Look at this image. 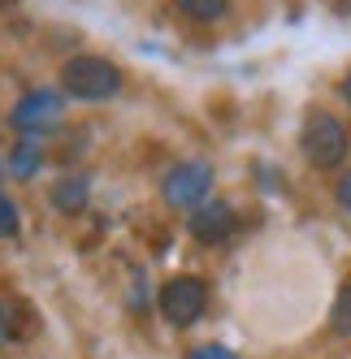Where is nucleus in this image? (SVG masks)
<instances>
[{"mask_svg":"<svg viewBox=\"0 0 351 359\" xmlns=\"http://www.w3.org/2000/svg\"><path fill=\"white\" fill-rule=\"evenodd\" d=\"M18 208H13V199H5V195H0V238H13L18 234Z\"/></svg>","mask_w":351,"mask_h":359,"instance_id":"obj_11","label":"nucleus"},{"mask_svg":"<svg viewBox=\"0 0 351 359\" xmlns=\"http://www.w3.org/2000/svg\"><path fill=\"white\" fill-rule=\"evenodd\" d=\"M57 117H61V95H53V91H31V95L13 109V126H18L22 135H31V139H35L39 130H48Z\"/></svg>","mask_w":351,"mask_h":359,"instance_id":"obj_6","label":"nucleus"},{"mask_svg":"<svg viewBox=\"0 0 351 359\" xmlns=\"http://www.w3.org/2000/svg\"><path fill=\"white\" fill-rule=\"evenodd\" d=\"M61 91L74 100H87V104H105L121 91V74L105 57H69L61 65Z\"/></svg>","mask_w":351,"mask_h":359,"instance_id":"obj_1","label":"nucleus"},{"mask_svg":"<svg viewBox=\"0 0 351 359\" xmlns=\"http://www.w3.org/2000/svg\"><path fill=\"white\" fill-rule=\"evenodd\" d=\"M299 147H304V156L317 165V169H338L343 156H347V130L334 113L325 109H312L304 117V130H299Z\"/></svg>","mask_w":351,"mask_h":359,"instance_id":"obj_2","label":"nucleus"},{"mask_svg":"<svg viewBox=\"0 0 351 359\" xmlns=\"http://www.w3.org/2000/svg\"><path fill=\"white\" fill-rule=\"evenodd\" d=\"M157 307H161V316L173 325V329H187L195 325L199 316H204V307H208V286L199 277H169L161 294H157Z\"/></svg>","mask_w":351,"mask_h":359,"instance_id":"obj_3","label":"nucleus"},{"mask_svg":"<svg viewBox=\"0 0 351 359\" xmlns=\"http://www.w3.org/2000/svg\"><path fill=\"white\" fill-rule=\"evenodd\" d=\"M208 191H213V165H204V161L173 165L165 173V187H161V195L173 212H195L199 203L208 199Z\"/></svg>","mask_w":351,"mask_h":359,"instance_id":"obj_4","label":"nucleus"},{"mask_svg":"<svg viewBox=\"0 0 351 359\" xmlns=\"http://www.w3.org/2000/svg\"><path fill=\"white\" fill-rule=\"evenodd\" d=\"M330 329L343 333V338L351 333V281L338 290V299H334V307H330Z\"/></svg>","mask_w":351,"mask_h":359,"instance_id":"obj_10","label":"nucleus"},{"mask_svg":"<svg viewBox=\"0 0 351 359\" xmlns=\"http://www.w3.org/2000/svg\"><path fill=\"white\" fill-rule=\"evenodd\" d=\"M39 161H44L39 143H35L31 135H22V139H18V147H13V156H9V169H13V177H35Z\"/></svg>","mask_w":351,"mask_h":359,"instance_id":"obj_8","label":"nucleus"},{"mask_svg":"<svg viewBox=\"0 0 351 359\" xmlns=\"http://www.w3.org/2000/svg\"><path fill=\"white\" fill-rule=\"evenodd\" d=\"M234 208L225 199H204L199 208L191 212V234H195V243H204V247H217V243H225L234 234Z\"/></svg>","mask_w":351,"mask_h":359,"instance_id":"obj_5","label":"nucleus"},{"mask_svg":"<svg viewBox=\"0 0 351 359\" xmlns=\"http://www.w3.org/2000/svg\"><path fill=\"white\" fill-rule=\"evenodd\" d=\"M338 91H343V100H347V109H351V74H347V79H343V87H338Z\"/></svg>","mask_w":351,"mask_h":359,"instance_id":"obj_14","label":"nucleus"},{"mask_svg":"<svg viewBox=\"0 0 351 359\" xmlns=\"http://www.w3.org/2000/svg\"><path fill=\"white\" fill-rule=\"evenodd\" d=\"M178 13H187L191 22H217L225 9H230V0H173Z\"/></svg>","mask_w":351,"mask_h":359,"instance_id":"obj_9","label":"nucleus"},{"mask_svg":"<svg viewBox=\"0 0 351 359\" xmlns=\"http://www.w3.org/2000/svg\"><path fill=\"white\" fill-rule=\"evenodd\" d=\"M87 195H91V187H87V177H83V173L57 177V182H53V208L65 212V217H74V212H83V208H87Z\"/></svg>","mask_w":351,"mask_h":359,"instance_id":"obj_7","label":"nucleus"},{"mask_svg":"<svg viewBox=\"0 0 351 359\" xmlns=\"http://www.w3.org/2000/svg\"><path fill=\"white\" fill-rule=\"evenodd\" d=\"M5 338H9V316L0 312V342H5Z\"/></svg>","mask_w":351,"mask_h":359,"instance_id":"obj_15","label":"nucleus"},{"mask_svg":"<svg viewBox=\"0 0 351 359\" xmlns=\"http://www.w3.org/2000/svg\"><path fill=\"white\" fill-rule=\"evenodd\" d=\"M334 195H338V203H343V208L351 212V173H343V177H338V191H334Z\"/></svg>","mask_w":351,"mask_h":359,"instance_id":"obj_13","label":"nucleus"},{"mask_svg":"<svg viewBox=\"0 0 351 359\" xmlns=\"http://www.w3.org/2000/svg\"><path fill=\"white\" fill-rule=\"evenodd\" d=\"M187 359H239L234 351H225V346H195Z\"/></svg>","mask_w":351,"mask_h":359,"instance_id":"obj_12","label":"nucleus"}]
</instances>
